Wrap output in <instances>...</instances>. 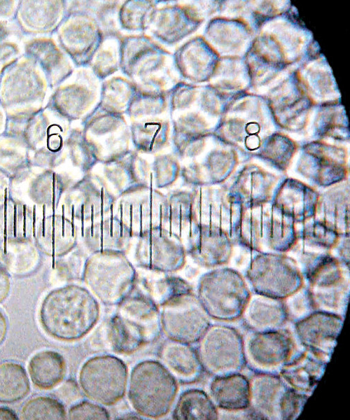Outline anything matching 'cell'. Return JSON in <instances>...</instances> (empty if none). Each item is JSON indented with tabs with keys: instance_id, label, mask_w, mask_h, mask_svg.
<instances>
[{
	"instance_id": "1",
	"label": "cell",
	"mask_w": 350,
	"mask_h": 420,
	"mask_svg": "<svg viewBox=\"0 0 350 420\" xmlns=\"http://www.w3.org/2000/svg\"><path fill=\"white\" fill-rule=\"evenodd\" d=\"M101 326L107 352L118 354H131L154 343L162 332L160 307L141 291L117 305Z\"/></svg>"
},
{
	"instance_id": "31",
	"label": "cell",
	"mask_w": 350,
	"mask_h": 420,
	"mask_svg": "<svg viewBox=\"0 0 350 420\" xmlns=\"http://www.w3.org/2000/svg\"><path fill=\"white\" fill-rule=\"evenodd\" d=\"M137 90L135 84L122 74L112 76L101 83L97 106L125 115Z\"/></svg>"
},
{
	"instance_id": "24",
	"label": "cell",
	"mask_w": 350,
	"mask_h": 420,
	"mask_svg": "<svg viewBox=\"0 0 350 420\" xmlns=\"http://www.w3.org/2000/svg\"><path fill=\"white\" fill-rule=\"evenodd\" d=\"M209 394L217 408L227 412L246 410L249 405V379L241 373L214 377Z\"/></svg>"
},
{
	"instance_id": "44",
	"label": "cell",
	"mask_w": 350,
	"mask_h": 420,
	"mask_svg": "<svg viewBox=\"0 0 350 420\" xmlns=\"http://www.w3.org/2000/svg\"><path fill=\"white\" fill-rule=\"evenodd\" d=\"M8 330L7 321L5 316L0 311V345L4 341Z\"/></svg>"
},
{
	"instance_id": "26",
	"label": "cell",
	"mask_w": 350,
	"mask_h": 420,
	"mask_svg": "<svg viewBox=\"0 0 350 420\" xmlns=\"http://www.w3.org/2000/svg\"><path fill=\"white\" fill-rule=\"evenodd\" d=\"M27 48L43 68L52 85L62 83L73 74L74 68L69 57L52 41H34Z\"/></svg>"
},
{
	"instance_id": "15",
	"label": "cell",
	"mask_w": 350,
	"mask_h": 420,
	"mask_svg": "<svg viewBox=\"0 0 350 420\" xmlns=\"http://www.w3.org/2000/svg\"><path fill=\"white\" fill-rule=\"evenodd\" d=\"M74 80L60 85L51 99L52 109L68 122L84 120L97 106L101 81L88 67L80 68Z\"/></svg>"
},
{
	"instance_id": "18",
	"label": "cell",
	"mask_w": 350,
	"mask_h": 420,
	"mask_svg": "<svg viewBox=\"0 0 350 420\" xmlns=\"http://www.w3.org/2000/svg\"><path fill=\"white\" fill-rule=\"evenodd\" d=\"M249 419L281 420L282 407L290 386L279 374L254 373L249 379Z\"/></svg>"
},
{
	"instance_id": "28",
	"label": "cell",
	"mask_w": 350,
	"mask_h": 420,
	"mask_svg": "<svg viewBox=\"0 0 350 420\" xmlns=\"http://www.w3.org/2000/svg\"><path fill=\"white\" fill-rule=\"evenodd\" d=\"M173 58L181 81L197 82L204 78L206 50L201 38H191L178 46L173 52Z\"/></svg>"
},
{
	"instance_id": "10",
	"label": "cell",
	"mask_w": 350,
	"mask_h": 420,
	"mask_svg": "<svg viewBox=\"0 0 350 420\" xmlns=\"http://www.w3.org/2000/svg\"><path fill=\"white\" fill-rule=\"evenodd\" d=\"M246 278L253 293L284 300L303 286V276L292 258L260 254L251 261Z\"/></svg>"
},
{
	"instance_id": "4",
	"label": "cell",
	"mask_w": 350,
	"mask_h": 420,
	"mask_svg": "<svg viewBox=\"0 0 350 420\" xmlns=\"http://www.w3.org/2000/svg\"><path fill=\"white\" fill-rule=\"evenodd\" d=\"M127 398L141 416L159 419L174 404L178 382L159 360H144L132 369L127 382Z\"/></svg>"
},
{
	"instance_id": "12",
	"label": "cell",
	"mask_w": 350,
	"mask_h": 420,
	"mask_svg": "<svg viewBox=\"0 0 350 420\" xmlns=\"http://www.w3.org/2000/svg\"><path fill=\"white\" fill-rule=\"evenodd\" d=\"M81 123L83 135L99 162L132 150L130 125L125 115L97 106Z\"/></svg>"
},
{
	"instance_id": "19",
	"label": "cell",
	"mask_w": 350,
	"mask_h": 420,
	"mask_svg": "<svg viewBox=\"0 0 350 420\" xmlns=\"http://www.w3.org/2000/svg\"><path fill=\"white\" fill-rule=\"evenodd\" d=\"M158 356L178 383L197 382L204 372L197 350L192 344L167 338L159 346Z\"/></svg>"
},
{
	"instance_id": "34",
	"label": "cell",
	"mask_w": 350,
	"mask_h": 420,
	"mask_svg": "<svg viewBox=\"0 0 350 420\" xmlns=\"http://www.w3.org/2000/svg\"><path fill=\"white\" fill-rule=\"evenodd\" d=\"M120 1H74L69 8L83 11L98 23L104 34L121 31L118 24Z\"/></svg>"
},
{
	"instance_id": "2",
	"label": "cell",
	"mask_w": 350,
	"mask_h": 420,
	"mask_svg": "<svg viewBox=\"0 0 350 420\" xmlns=\"http://www.w3.org/2000/svg\"><path fill=\"white\" fill-rule=\"evenodd\" d=\"M99 316V301L88 289L77 285L51 291L39 311L43 330L52 337L64 342L84 337L95 327Z\"/></svg>"
},
{
	"instance_id": "38",
	"label": "cell",
	"mask_w": 350,
	"mask_h": 420,
	"mask_svg": "<svg viewBox=\"0 0 350 420\" xmlns=\"http://www.w3.org/2000/svg\"><path fill=\"white\" fill-rule=\"evenodd\" d=\"M283 300L288 318L294 323L316 311L307 287L302 286Z\"/></svg>"
},
{
	"instance_id": "33",
	"label": "cell",
	"mask_w": 350,
	"mask_h": 420,
	"mask_svg": "<svg viewBox=\"0 0 350 420\" xmlns=\"http://www.w3.org/2000/svg\"><path fill=\"white\" fill-rule=\"evenodd\" d=\"M29 390V381L23 366L15 362L0 363V402L20 401Z\"/></svg>"
},
{
	"instance_id": "8",
	"label": "cell",
	"mask_w": 350,
	"mask_h": 420,
	"mask_svg": "<svg viewBox=\"0 0 350 420\" xmlns=\"http://www.w3.org/2000/svg\"><path fill=\"white\" fill-rule=\"evenodd\" d=\"M197 344L203 370L211 376L241 373L246 366L244 338L233 327L211 324Z\"/></svg>"
},
{
	"instance_id": "5",
	"label": "cell",
	"mask_w": 350,
	"mask_h": 420,
	"mask_svg": "<svg viewBox=\"0 0 350 420\" xmlns=\"http://www.w3.org/2000/svg\"><path fill=\"white\" fill-rule=\"evenodd\" d=\"M122 253L94 251L84 265L83 278L89 290L105 306H117L134 291L136 273Z\"/></svg>"
},
{
	"instance_id": "43",
	"label": "cell",
	"mask_w": 350,
	"mask_h": 420,
	"mask_svg": "<svg viewBox=\"0 0 350 420\" xmlns=\"http://www.w3.org/2000/svg\"><path fill=\"white\" fill-rule=\"evenodd\" d=\"M0 419L16 420L18 417L13 410L6 407H0Z\"/></svg>"
},
{
	"instance_id": "16",
	"label": "cell",
	"mask_w": 350,
	"mask_h": 420,
	"mask_svg": "<svg viewBox=\"0 0 350 420\" xmlns=\"http://www.w3.org/2000/svg\"><path fill=\"white\" fill-rule=\"evenodd\" d=\"M161 2L158 1L146 34L161 45L173 46L192 33L200 20L186 4Z\"/></svg>"
},
{
	"instance_id": "20",
	"label": "cell",
	"mask_w": 350,
	"mask_h": 420,
	"mask_svg": "<svg viewBox=\"0 0 350 420\" xmlns=\"http://www.w3.org/2000/svg\"><path fill=\"white\" fill-rule=\"evenodd\" d=\"M129 122L133 150L154 154L166 148L171 140L169 114L153 115Z\"/></svg>"
},
{
	"instance_id": "29",
	"label": "cell",
	"mask_w": 350,
	"mask_h": 420,
	"mask_svg": "<svg viewBox=\"0 0 350 420\" xmlns=\"http://www.w3.org/2000/svg\"><path fill=\"white\" fill-rule=\"evenodd\" d=\"M172 417L176 420H216L219 416L218 408L205 391L190 388L178 396Z\"/></svg>"
},
{
	"instance_id": "27",
	"label": "cell",
	"mask_w": 350,
	"mask_h": 420,
	"mask_svg": "<svg viewBox=\"0 0 350 420\" xmlns=\"http://www.w3.org/2000/svg\"><path fill=\"white\" fill-rule=\"evenodd\" d=\"M29 374L33 384L41 390L56 387L64 379L66 372V361L59 353L43 350L29 360Z\"/></svg>"
},
{
	"instance_id": "21",
	"label": "cell",
	"mask_w": 350,
	"mask_h": 420,
	"mask_svg": "<svg viewBox=\"0 0 350 420\" xmlns=\"http://www.w3.org/2000/svg\"><path fill=\"white\" fill-rule=\"evenodd\" d=\"M243 324L253 332L282 329L288 321L283 300L251 293L241 316Z\"/></svg>"
},
{
	"instance_id": "13",
	"label": "cell",
	"mask_w": 350,
	"mask_h": 420,
	"mask_svg": "<svg viewBox=\"0 0 350 420\" xmlns=\"http://www.w3.org/2000/svg\"><path fill=\"white\" fill-rule=\"evenodd\" d=\"M295 344L286 329L253 332L244 339L246 366L254 373L279 374L294 354Z\"/></svg>"
},
{
	"instance_id": "3",
	"label": "cell",
	"mask_w": 350,
	"mask_h": 420,
	"mask_svg": "<svg viewBox=\"0 0 350 420\" xmlns=\"http://www.w3.org/2000/svg\"><path fill=\"white\" fill-rule=\"evenodd\" d=\"M120 71L148 91L168 94L181 81L173 52L146 34H124Z\"/></svg>"
},
{
	"instance_id": "23",
	"label": "cell",
	"mask_w": 350,
	"mask_h": 420,
	"mask_svg": "<svg viewBox=\"0 0 350 420\" xmlns=\"http://www.w3.org/2000/svg\"><path fill=\"white\" fill-rule=\"evenodd\" d=\"M319 195L296 180L284 181L274 199V206L292 220L304 221L315 216Z\"/></svg>"
},
{
	"instance_id": "14",
	"label": "cell",
	"mask_w": 350,
	"mask_h": 420,
	"mask_svg": "<svg viewBox=\"0 0 350 420\" xmlns=\"http://www.w3.org/2000/svg\"><path fill=\"white\" fill-rule=\"evenodd\" d=\"M104 32L86 13L69 8L58 31L61 48L74 65L88 67L99 48Z\"/></svg>"
},
{
	"instance_id": "9",
	"label": "cell",
	"mask_w": 350,
	"mask_h": 420,
	"mask_svg": "<svg viewBox=\"0 0 350 420\" xmlns=\"http://www.w3.org/2000/svg\"><path fill=\"white\" fill-rule=\"evenodd\" d=\"M128 368L120 358L111 354L97 355L81 366L78 383L84 395L103 406H111L125 396Z\"/></svg>"
},
{
	"instance_id": "22",
	"label": "cell",
	"mask_w": 350,
	"mask_h": 420,
	"mask_svg": "<svg viewBox=\"0 0 350 420\" xmlns=\"http://www.w3.org/2000/svg\"><path fill=\"white\" fill-rule=\"evenodd\" d=\"M327 363L305 349L293 354L282 367L279 375L290 387L310 396L323 377Z\"/></svg>"
},
{
	"instance_id": "37",
	"label": "cell",
	"mask_w": 350,
	"mask_h": 420,
	"mask_svg": "<svg viewBox=\"0 0 350 420\" xmlns=\"http://www.w3.org/2000/svg\"><path fill=\"white\" fill-rule=\"evenodd\" d=\"M22 419H65L67 414L59 400L48 397L38 396L29 400L20 412Z\"/></svg>"
},
{
	"instance_id": "17",
	"label": "cell",
	"mask_w": 350,
	"mask_h": 420,
	"mask_svg": "<svg viewBox=\"0 0 350 420\" xmlns=\"http://www.w3.org/2000/svg\"><path fill=\"white\" fill-rule=\"evenodd\" d=\"M344 318L322 311H314L295 323L296 337L302 346L329 362L337 344Z\"/></svg>"
},
{
	"instance_id": "25",
	"label": "cell",
	"mask_w": 350,
	"mask_h": 420,
	"mask_svg": "<svg viewBox=\"0 0 350 420\" xmlns=\"http://www.w3.org/2000/svg\"><path fill=\"white\" fill-rule=\"evenodd\" d=\"M42 88L41 80L34 69L27 65H19L5 77L1 85V99L6 104H24L37 99L42 93Z\"/></svg>"
},
{
	"instance_id": "40",
	"label": "cell",
	"mask_w": 350,
	"mask_h": 420,
	"mask_svg": "<svg viewBox=\"0 0 350 420\" xmlns=\"http://www.w3.org/2000/svg\"><path fill=\"white\" fill-rule=\"evenodd\" d=\"M309 397L290 387L283 405L281 420L296 419L302 412Z\"/></svg>"
},
{
	"instance_id": "32",
	"label": "cell",
	"mask_w": 350,
	"mask_h": 420,
	"mask_svg": "<svg viewBox=\"0 0 350 420\" xmlns=\"http://www.w3.org/2000/svg\"><path fill=\"white\" fill-rule=\"evenodd\" d=\"M158 1L130 0L122 1L118 11L120 31L130 34H146Z\"/></svg>"
},
{
	"instance_id": "6",
	"label": "cell",
	"mask_w": 350,
	"mask_h": 420,
	"mask_svg": "<svg viewBox=\"0 0 350 420\" xmlns=\"http://www.w3.org/2000/svg\"><path fill=\"white\" fill-rule=\"evenodd\" d=\"M196 295L210 318L232 321L241 318L251 293L240 273L220 267L201 276Z\"/></svg>"
},
{
	"instance_id": "30",
	"label": "cell",
	"mask_w": 350,
	"mask_h": 420,
	"mask_svg": "<svg viewBox=\"0 0 350 420\" xmlns=\"http://www.w3.org/2000/svg\"><path fill=\"white\" fill-rule=\"evenodd\" d=\"M122 31L104 34L88 68L102 82L120 71Z\"/></svg>"
},
{
	"instance_id": "7",
	"label": "cell",
	"mask_w": 350,
	"mask_h": 420,
	"mask_svg": "<svg viewBox=\"0 0 350 420\" xmlns=\"http://www.w3.org/2000/svg\"><path fill=\"white\" fill-rule=\"evenodd\" d=\"M302 272L315 310L344 318L349 301V286L339 261L329 255L318 256L311 260Z\"/></svg>"
},
{
	"instance_id": "45",
	"label": "cell",
	"mask_w": 350,
	"mask_h": 420,
	"mask_svg": "<svg viewBox=\"0 0 350 420\" xmlns=\"http://www.w3.org/2000/svg\"><path fill=\"white\" fill-rule=\"evenodd\" d=\"M6 31L2 26L0 24V41L5 37Z\"/></svg>"
},
{
	"instance_id": "36",
	"label": "cell",
	"mask_w": 350,
	"mask_h": 420,
	"mask_svg": "<svg viewBox=\"0 0 350 420\" xmlns=\"http://www.w3.org/2000/svg\"><path fill=\"white\" fill-rule=\"evenodd\" d=\"M142 293L148 296L159 307L169 299L180 293L191 292L192 288L184 279L164 275L156 280L143 281Z\"/></svg>"
},
{
	"instance_id": "39",
	"label": "cell",
	"mask_w": 350,
	"mask_h": 420,
	"mask_svg": "<svg viewBox=\"0 0 350 420\" xmlns=\"http://www.w3.org/2000/svg\"><path fill=\"white\" fill-rule=\"evenodd\" d=\"M69 419H110L104 406L92 400H81L73 405L67 412Z\"/></svg>"
},
{
	"instance_id": "42",
	"label": "cell",
	"mask_w": 350,
	"mask_h": 420,
	"mask_svg": "<svg viewBox=\"0 0 350 420\" xmlns=\"http://www.w3.org/2000/svg\"><path fill=\"white\" fill-rule=\"evenodd\" d=\"M13 48L11 46L4 45L0 47V69L4 63L12 57L13 53Z\"/></svg>"
},
{
	"instance_id": "41",
	"label": "cell",
	"mask_w": 350,
	"mask_h": 420,
	"mask_svg": "<svg viewBox=\"0 0 350 420\" xmlns=\"http://www.w3.org/2000/svg\"><path fill=\"white\" fill-rule=\"evenodd\" d=\"M10 291V282L7 275L0 270V304L8 295Z\"/></svg>"
},
{
	"instance_id": "11",
	"label": "cell",
	"mask_w": 350,
	"mask_h": 420,
	"mask_svg": "<svg viewBox=\"0 0 350 420\" xmlns=\"http://www.w3.org/2000/svg\"><path fill=\"white\" fill-rule=\"evenodd\" d=\"M160 312L162 331L172 340L196 344L211 325V318L193 291L171 298Z\"/></svg>"
},
{
	"instance_id": "35",
	"label": "cell",
	"mask_w": 350,
	"mask_h": 420,
	"mask_svg": "<svg viewBox=\"0 0 350 420\" xmlns=\"http://www.w3.org/2000/svg\"><path fill=\"white\" fill-rule=\"evenodd\" d=\"M169 113L168 94L138 89L125 116L128 121Z\"/></svg>"
}]
</instances>
